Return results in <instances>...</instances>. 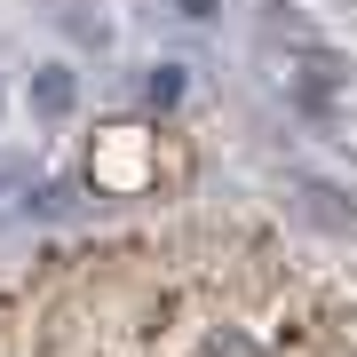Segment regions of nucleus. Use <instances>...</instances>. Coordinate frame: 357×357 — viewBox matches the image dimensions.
Wrapping results in <instances>:
<instances>
[{
  "mask_svg": "<svg viewBox=\"0 0 357 357\" xmlns=\"http://www.w3.org/2000/svg\"><path fill=\"white\" fill-rule=\"evenodd\" d=\"M32 103H40L48 119H64V112H72V72H40V79H32Z\"/></svg>",
  "mask_w": 357,
  "mask_h": 357,
  "instance_id": "f257e3e1",
  "label": "nucleus"
},
{
  "mask_svg": "<svg viewBox=\"0 0 357 357\" xmlns=\"http://www.w3.org/2000/svg\"><path fill=\"white\" fill-rule=\"evenodd\" d=\"M199 357H255V349H246V342H206Z\"/></svg>",
  "mask_w": 357,
  "mask_h": 357,
  "instance_id": "f03ea898",
  "label": "nucleus"
},
{
  "mask_svg": "<svg viewBox=\"0 0 357 357\" xmlns=\"http://www.w3.org/2000/svg\"><path fill=\"white\" fill-rule=\"evenodd\" d=\"M183 16H215V0H183Z\"/></svg>",
  "mask_w": 357,
  "mask_h": 357,
  "instance_id": "7ed1b4c3",
  "label": "nucleus"
}]
</instances>
